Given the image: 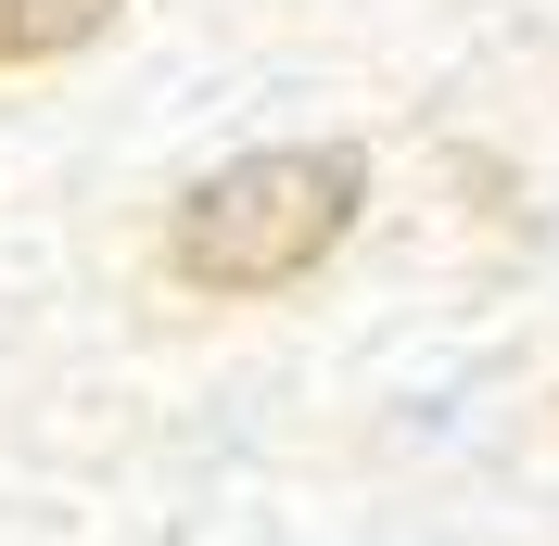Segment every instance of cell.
Masks as SVG:
<instances>
[{
  "label": "cell",
  "mask_w": 559,
  "mask_h": 546,
  "mask_svg": "<svg viewBox=\"0 0 559 546\" xmlns=\"http://www.w3.org/2000/svg\"><path fill=\"white\" fill-rule=\"evenodd\" d=\"M369 204V166L344 140H293V153H242L216 166L204 191H178L166 216V280L178 293H216V306H254V293H293V280L331 268V241Z\"/></svg>",
  "instance_id": "obj_1"
},
{
  "label": "cell",
  "mask_w": 559,
  "mask_h": 546,
  "mask_svg": "<svg viewBox=\"0 0 559 546\" xmlns=\"http://www.w3.org/2000/svg\"><path fill=\"white\" fill-rule=\"evenodd\" d=\"M115 26V0H0V76L13 64H64Z\"/></svg>",
  "instance_id": "obj_2"
}]
</instances>
